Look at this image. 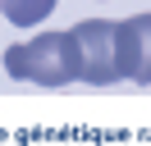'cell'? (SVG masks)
Masks as SVG:
<instances>
[{
    "label": "cell",
    "instance_id": "2",
    "mask_svg": "<svg viewBox=\"0 0 151 146\" xmlns=\"http://www.w3.org/2000/svg\"><path fill=\"white\" fill-rule=\"evenodd\" d=\"M78 50H83V82L92 87H110L119 82V55H114V23L105 18H83L73 27Z\"/></svg>",
    "mask_w": 151,
    "mask_h": 146
},
{
    "label": "cell",
    "instance_id": "4",
    "mask_svg": "<svg viewBox=\"0 0 151 146\" xmlns=\"http://www.w3.org/2000/svg\"><path fill=\"white\" fill-rule=\"evenodd\" d=\"M50 9H55V0H0V14L14 27H37Z\"/></svg>",
    "mask_w": 151,
    "mask_h": 146
},
{
    "label": "cell",
    "instance_id": "1",
    "mask_svg": "<svg viewBox=\"0 0 151 146\" xmlns=\"http://www.w3.org/2000/svg\"><path fill=\"white\" fill-rule=\"evenodd\" d=\"M5 69L19 82L69 87L73 78H83V50H78L73 27L69 32H37L32 41H14L5 50Z\"/></svg>",
    "mask_w": 151,
    "mask_h": 146
},
{
    "label": "cell",
    "instance_id": "3",
    "mask_svg": "<svg viewBox=\"0 0 151 146\" xmlns=\"http://www.w3.org/2000/svg\"><path fill=\"white\" fill-rule=\"evenodd\" d=\"M114 55H119V78L151 82V14L114 23Z\"/></svg>",
    "mask_w": 151,
    "mask_h": 146
}]
</instances>
